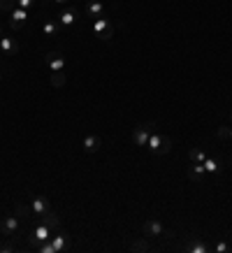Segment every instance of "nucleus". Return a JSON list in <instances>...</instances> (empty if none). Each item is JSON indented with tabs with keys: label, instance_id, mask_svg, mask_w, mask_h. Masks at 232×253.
<instances>
[{
	"label": "nucleus",
	"instance_id": "c756f323",
	"mask_svg": "<svg viewBox=\"0 0 232 253\" xmlns=\"http://www.w3.org/2000/svg\"><path fill=\"white\" fill-rule=\"evenodd\" d=\"M0 37H2V26H0Z\"/></svg>",
	"mask_w": 232,
	"mask_h": 253
},
{
	"label": "nucleus",
	"instance_id": "4468645a",
	"mask_svg": "<svg viewBox=\"0 0 232 253\" xmlns=\"http://www.w3.org/2000/svg\"><path fill=\"white\" fill-rule=\"evenodd\" d=\"M0 51L5 53V56H12V53L19 51V44H17V40L14 37H0Z\"/></svg>",
	"mask_w": 232,
	"mask_h": 253
},
{
	"label": "nucleus",
	"instance_id": "412c9836",
	"mask_svg": "<svg viewBox=\"0 0 232 253\" xmlns=\"http://www.w3.org/2000/svg\"><path fill=\"white\" fill-rule=\"evenodd\" d=\"M188 158H190V163H204L207 153H204L202 149H190V151H188Z\"/></svg>",
	"mask_w": 232,
	"mask_h": 253
},
{
	"label": "nucleus",
	"instance_id": "1a4fd4ad",
	"mask_svg": "<svg viewBox=\"0 0 232 253\" xmlns=\"http://www.w3.org/2000/svg\"><path fill=\"white\" fill-rule=\"evenodd\" d=\"M31 209H33V214H35V216H44L47 211L51 209V204H49V198H47V195H37V198H33Z\"/></svg>",
	"mask_w": 232,
	"mask_h": 253
},
{
	"label": "nucleus",
	"instance_id": "cd10ccee",
	"mask_svg": "<svg viewBox=\"0 0 232 253\" xmlns=\"http://www.w3.org/2000/svg\"><path fill=\"white\" fill-rule=\"evenodd\" d=\"M53 2H56V5H67L70 0H53Z\"/></svg>",
	"mask_w": 232,
	"mask_h": 253
},
{
	"label": "nucleus",
	"instance_id": "aec40b11",
	"mask_svg": "<svg viewBox=\"0 0 232 253\" xmlns=\"http://www.w3.org/2000/svg\"><path fill=\"white\" fill-rule=\"evenodd\" d=\"M186 251H190V253H207L209 251V246L204 242H200V239H193V242L186 246Z\"/></svg>",
	"mask_w": 232,
	"mask_h": 253
},
{
	"label": "nucleus",
	"instance_id": "f03ea898",
	"mask_svg": "<svg viewBox=\"0 0 232 253\" xmlns=\"http://www.w3.org/2000/svg\"><path fill=\"white\" fill-rule=\"evenodd\" d=\"M93 33L100 37V40H105L109 42L112 40V35H114V23L109 21L107 17H100V19H93Z\"/></svg>",
	"mask_w": 232,
	"mask_h": 253
},
{
	"label": "nucleus",
	"instance_id": "0eeeda50",
	"mask_svg": "<svg viewBox=\"0 0 232 253\" xmlns=\"http://www.w3.org/2000/svg\"><path fill=\"white\" fill-rule=\"evenodd\" d=\"M10 17V26L12 31H21L26 21H28V10H21V7H14V10L7 14Z\"/></svg>",
	"mask_w": 232,
	"mask_h": 253
},
{
	"label": "nucleus",
	"instance_id": "2eb2a0df",
	"mask_svg": "<svg viewBox=\"0 0 232 253\" xmlns=\"http://www.w3.org/2000/svg\"><path fill=\"white\" fill-rule=\"evenodd\" d=\"M58 31H61V23L56 21V19H47V21L42 23L44 37H56V35H58Z\"/></svg>",
	"mask_w": 232,
	"mask_h": 253
},
{
	"label": "nucleus",
	"instance_id": "9b49d317",
	"mask_svg": "<svg viewBox=\"0 0 232 253\" xmlns=\"http://www.w3.org/2000/svg\"><path fill=\"white\" fill-rule=\"evenodd\" d=\"M51 244H53V249H56V253L67 251V249L72 246V242H70V237H67L65 232H58V235H51Z\"/></svg>",
	"mask_w": 232,
	"mask_h": 253
},
{
	"label": "nucleus",
	"instance_id": "a878e982",
	"mask_svg": "<svg viewBox=\"0 0 232 253\" xmlns=\"http://www.w3.org/2000/svg\"><path fill=\"white\" fill-rule=\"evenodd\" d=\"M216 251H218V253H228V251H230V246H228V242H216Z\"/></svg>",
	"mask_w": 232,
	"mask_h": 253
},
{
	"label": "nucleus",
	"instance_id": "a211bd4d",
	"mask_svg": "<svg viewBox=\"0 0 232 253\" xmlns=\"http://www.w3.org/2000/svg\"><path fill=\"white\" fill-rule=\"evenodd\" d=\"M202 165H204V172H207V174H216V172H221V163H218L216 158H204Z\"/></svg>",
	"mask_w": 232,
	"mask_h": 253
},
{
	"label": "nucleus",
	"instance_id": "39448f33",
	"mask_svg": "<svg viewBox=\"0 0 232 253\" xmlns=\"http://www.w3.org/2000/svg\"><path fill=\"white\" fill-rule=\"evenodd\" d=\"M19 228H21V219H17L14 214L7 216L5 221L0 223V232H2L5 237H19Z\"/></svg>",
	"mask_w": 232,
	"mask_h": 253
},
{
	"label": "nucleus",
	"instance_id": "f257e3e1",
	"mask_svg": "<svg viewBox=\"0 0 232 253\" xmlns=\"http://www.w3.org/2000/svg\"><path fill=\"white\" fill-rule=\"evenodd\" d=\"M147 149L153 156H165V153H169V149H172V139L153 130L151 137H149V142H147Z\"/></svg>",
	"mask_w": 232,
	"mask_h": 253
},
{
	"label": "nucleus",
	"instance_id": "c85d7f7f",
	"mask_svg": "<svg viewBox=\"0 0 232 253\" xmlns=\"http://www.w3.org/2000/svg\"><path fill=\"white\" fill-rule=\"evenodd\" d=\"M228 139H230V142H232V126L228 128Z\"/></svg>",
	"mask_w": 232,
	"mask_h": 253
},
{
	"label": "nucleus",
	"instance_id": "f8f14e48",
	"mask_svg": "<svg viewBox=\"0 0 232 253\" xmlns=\"http://www.w3.org/2000/svg\"><path fill=\"white\" fill-rule=\"evenodd\" d=\"M82 147H84L86 153H98V151H100V147H102V139L98 137V135H86L84 144H82Z\"/></svg>",
	"mask_w": 232,
	"mask_h": 253
},
{
	"label": "nucleus",
	"instance_id": "9d476101",
	"mask_svg": "<svg viewBox=\"0 0 232 253\" xmlns=\"http://www.w3.org/2000/svg\"><path fill=\"white\" fill-rule=\"evenodd\" d=\"M86 17H91V19L105 17V5H102L100 0H88V2H86Z\"/></svg>",
	"mask_w": 232,
	"mask_h": 253
},
{
	"label": "nucleus",
	"instance_id": "b1692460",
	"mask_svg": "<svg viewBox=\"0 0 232 253\" xmlns=\"http://www.w3.org/2000/svg\"><path fill=\"white\" fill-rule=\"evenodd\" d=\"M17 7H21V10H33V7H37V0H17Z\"/></svg>",
	"mask_w": 232,
	"mask_h": 253
},
{
	"label": "nucleus",
	"instance_id": "423d86ee",
	"mask_svg": "<svg viewBox=\"0 0 232 253\" xmlns=\"http://www.w3.org/2000/svg\"><path fill=\"white\" fill-rule=\"evenodd\" d=\"M44 63L49 67V72H63L65 70V58L61 51H49L44 56Z\"/></svg>",
	"mask_w": 232,
	"mask_h": 253
},
{
	"label": "nucleus",
	"instance_id": "393cba45",
	"mask_svg": "<svg viewBox=\"0 0 232 253\" xmlns=\"http://www.w3.org/2000/svg\"><path fill=\"white\" fill-rule=\"evenodd\" d=\"M130 251H149L147 239H137V244H130Z\"/></svg>",
	"mask_w": 232,
	"mask_h": 253
},
{
	"label": "nucleus",
	"instance_id": "ddd939ff",
	"mask_svg": "<svg viewBox=\"0 0 232 253\" xmlns=\"http://www.w3.org/2000/svg\"><path fill=\"white\" fill-rule=\"evenodd\" d=\"M142 230H144L147 237H160V235L165 232V228H163V223L160 221H147L144 225H142Z\"/></svg>",
	"mask_w": 232,
	"mask_h": 253
},
{
	"label": "nucleus",
	"instance_id": "dca6fc26",
	"mask_svg": "<svg viewBox=\"0 0 232 253\" xmlns=\"http://www.w3.org/2000/svg\"><path fill=\"white\" fill-rule=\"evenodd\" d=\"M204 174H207V172H204V165H202V163H190V168H188V177H190V179L200 184V181L204 179Z\"/></svg>",
	"mask_w": 232,
	"mask_h": 253
},
{
	"label": "nucleus",
	"instance_id": "bb28decb",
	"mask_svg": "<svg viewBox=\"0 0 232 253\" xmlns=\"http://www.w3.org/2000/svg\"><path fill=\"white\" fill-rule=\"evenodd\" d=\"M12 251H14L12 244H2V246H0V253H12Z\"/></svg>",
	"mask_w": 232,
	"mask_h": 253
},
{
	"label": "nucleus",
	"instance_id": "4be33fe9",
	"mask_svg": "<svg viewBox=\"0 0 232 253\" xmlns=\"http://www.w3.org/2000/svg\"><path fill=\"white\" fill-rule=\"evenodd\" d=\"M51 86L53 88H63L65 86V74L63 72H51Z\"/></svg>",
	"mask_w": 232,
	"mask_h": 253
},
{
	"label": "nucleus",
	"instance_id": "5701e85b",
	"mask_svg": "<svg viewBox=\"0 0 232 253\" xmlns=\"http://www.w3.org/2000/svg\"><path fill=\"white\" fill-rule=\"evenodd\" d=\"M17 7V0H0V12H5V14H10L12 10Z\"/></svg>",
	"mask_w": 232,
	"mask_h": 253
},
{
	"label": "nucleus",
	"instance_id": "6e6552de",
	"mask_svg": "<svg viewBox=\"0 0 232 253\" xmlns=\"http://www.w3.org/2000/svg\"><path fill=\"white\" fill-rule=\"evenodd\" d=\"M56 21L61 23V28H72L74 23L79 21V12L74 10V7L61 10V14H58V19H56Z\"/></svg>",
	"mask_w": 232,
	"mask_h": 253
},
{
	"label": "nucleus",
	"instance_id": "20e7f679",
	"mask_svg": "<svg viewBox=\"0 0 232 253\" xmlns=\"http://www.w3.org/2000/svg\"><path fill=\"white\" fill-rule=\"evenodd\" d=\"M153 130H156L153 123H139V126L135 128V133H133V142H135L137 147H147V142H149V137H151Z\"/></svg>",
	"mask_w": 232,
	"mask_h": 253
},
{
	"label": "nucleus",
	"instance_id": "7ed1b4c3",
	"mask_svg": "<svg viewBox=\"0 0 232 253\" xmlns=\"http://www.w3.org/2000/svg\"><path fill=\"white\" fill-rule=\"evenodd\" d=\"M51 239V228L47 225V223H37L35 228H33V232H31V246H37V244H42V242H49Z\"/></svg>",
	"mask_w": 232,
	"mask_h": 253
},
{
	"label": "nucleus",
	"instance_id": "f3484780",
	"mask_svg": "<svg viewBox=\"0 0 232 253\" xmlns=\"http://www.w3.org/2000/svg\"><path fill=\"white\" fill-rule=\"evenodd\" d=\"M31 214H33L31 204H21V202H17V204H14V216H17V219H21V221H26V219H28Z\"/></svg>",
	"mask_w": 232,
	"mask_h": 253
},
{
	"label": "nucleus",
	"instance_id": "6ab92c4d",
	"mask_svg": "<svg viewBox=\"0 0 232 253\" xmlns=\"http://www.w3.org/2000/svg\"><path fill=\"white\" fill-rule=\"evenodd\" d=\"M42 223H47V225H49V228H58V223H61V219H58V214H56V211H47V214H44L42 216Z\"/></svg>",
	"mask_w": 232,
	"mask_h": 253
}]
</instances>
